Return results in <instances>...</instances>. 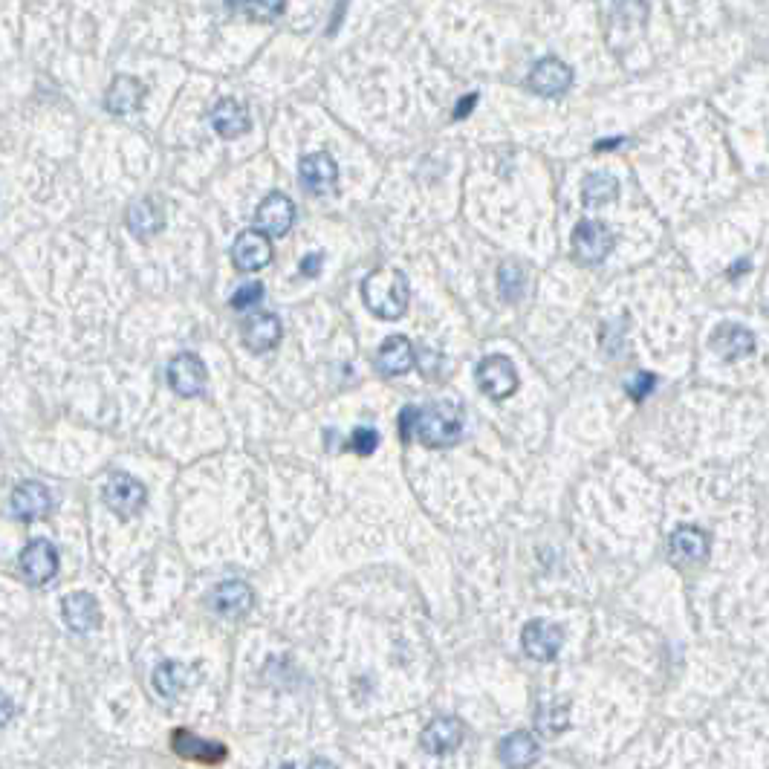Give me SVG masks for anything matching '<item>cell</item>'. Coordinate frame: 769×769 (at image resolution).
Segmentation results:
<instances>
[{"label":"cell","mask_w":769,"mask_h":769,"mask_svg":"<svg viewBox=\"0 0 769 769\" xmlns=\"http://www.w3.org/2000/svg\"><path fill=\"white\" fill-rule=\"evenodd\" d=\"M399 434L405 443L417 437L425 449H451L463 437V408L451 399H440L423 408L408 405L399 414Z\"/></svg>","instance_id":"cell-1"},{"label":"cell","mask_w":769,"mask_h":769,"mask_svg":"<svg viewBox=\"0 0 769 769\" xmlns=\"http://www.w3.org/2000/svg\"><path fill=\"white\" fill-rule=\"evenodd\" d=\"M362 301L368 313L382 321H397L408 313L411 304V284L408 275L394 266L373 269L371 275L362 281Z\"/></svg>","instance_id":"cell-2"},{"label":"cell","mask_w":769,"mask_h":769,"mask_svg":"<svg viewBox=\"0 0 769 769\" xmlns=\"http://www.w3.org/2000/svg\"><path fill=\"white\" fill-rule=\"evenodd\" d=\"M102 501L110 512H116L119 518H133L142 512V506L148 504V492L139 480L128 472H113L107 478L102 489Z\"/></svg>","instance_id":"cell-3"},{"label":"cell","mask_w":769,"mask_h":769,"mask_svg":"<svg viewBox=\"0 0 769 769\" xmlns=\"http://www.w3.org/2000/svg\"><path fill=\"white\" fill-rule=\"evenodd\" d=\"M616 246V235L599 220H582L573 232V258L584 266L602 264Z\"/></svg>","instance_id":"cell-4"},{"label":"cell","mask_w":769,"mask_h":769,"mask_svg":"<svg viewBox=\"0 0 769 769\" xmlns=\"http://www.w3.org/2000/svg\"><path fill=\"white\" fill-rule=\"evenodd\" d=\"M478 385L486 397L501 402V399L512 397L518 391L521 379H518L512 359H506L501 353H492L478 365Z\"/></svg>","instance_id":"cell-5"},{"label":"cell","mask_w":769,"mask_h":769,"mask_svg":"<svg viewBox=\"0 0 769 769\" xmlns=\"http://www.w3.org/2000/svg\"><path fill=\"white\" fill-rule=\"evenodd\" d=\"M298 180L307 194L313 197H330L339 188V165L330 154H307L304 160L298 162Z\"/></svg>","instance_id":"cell-6"},{"label":"cell","mask_w":769,"mask_h":769,"mask_svg":"<svg viewBox=\"0 0 769 769\" xmlns=\"http://www.w3.org/2000/svg\"><path fill=\"white\" fill-rule=\"evenodd\" d=\"M564 645V631L561 625H553L547 619H532L524 625L521 634V648L524 654L535 660V663H553Z\"/></svg>","instance_id":"cell-7"},{"label":"cell","mask_w":769,"mask_h":769,"mask_svg":"<svg viewBox=\"0 0 769 769\" xmlns=\"http://www.w3.org/2000/svg\"><path fill=\"white\" fill-rule=\"evenodd\" d=\"M570 84H573V70H570L561 58H556V55L538 58V61L532 64L530 76H527V87H530L535 96H544V99L567 93Z\"/></svg>","instance_id":"cell-8"},{"label":"cell","mask_w":769,"mask_h":769,"mask_svg":"<svg viewBox=\"0 0 769 769\" xmlns=\"http://www.w3.org/2000/svg\"><path fill=\"white\" fill-rule=\"evenodd\" d=\"M58 573V550L47 538H32L21 553V576L32 587L53 582Z\"/></svg>","instance_id":"cell-9"},{"label":"cell","mask_w":769,"mask_h":769,"mask_svg":"<svg viewBox=\"0 0 769 769\" xmlns=\"http://www.w3.org/2000/svg\"><path fill=\"white\" fill-rule=\"evenodd\" d=\"M206 365L197 353H177L168 362V385L177 397H200L206 391Z\"/></svg>","instance_id":"cell-10"},{"label":"cell","mask_w":769,"mask_h":769,"mask_svg":"<svg viewBox=\"0 0 769 769\" xmlns=\"http://www.w3.org/2000/svg\"><path fill=\"white\" fill-rule=\"evenodd\" d=\"M295 223V206L284 191H269L258 212H255V229H261L269 238H284Z\"/></svg>","instance_id":"cell-11"},{"label":"cell","mask_w":769,"mask_h":769,"mask_svg":"<svg viewBox=\"0 0 769 769\" xmlns=\"http://www.w3.org/2000/svg\"><path fill=\"white\" fill-rule=\"evenodd\" d=\"M232 264L238 272H258L272 264V240L261 229H246L232 243Z\"/></svg>","instance_id":"cell-12"},{"label":"cell","mask_w":769,"mask_h":769,"mask_svg":"<svg viewBox=\"0 0 769 769\" xmlns=\"http://www.w3.org/2000/svg\"><path fill=\"white\" fill-rule=\"evenodd\" d=\"M9 509L15 518L21 521H38V518H47L50 509H53V495L44 483L38 480H24L15 486L12 492V501H9Z\"/></svg>","instance_id":"cell-13"},{"label":"cell","mask_w":769,"mask_h":769,"mask_svg":"<svg viewBox=\"0 0 769 769\" xmlns=\"http://www.w3.org/2000/svg\"><path fill=\"white\" fill-rule=\"evenodd\" d=\"M255 605V596L249 590V584L240 582V579H229V582H220L209 593V608L220 616H229V619H240L246 616Z\"/></svg>","instance_id":"cell-14"},{"label":"cell","mask_w":769,"mask_h":769,"mask_svg":"<svg viewBox=\"0 0 769 769\" xmlns=\"http://www.w3.org/2000/svg\"><path fill=\"white\" fill-rule=\"evenodd\" d=\"M463 738H466V729L457 717H434L420 735V746L428 755H449L454 749H460Z\"/></svg>","instance_id":"cell-15"},{"label":"cell","mask_w":769,"mask_h":769,"mask_svg":"<svg viewBox=\"0 0 769 769\" xmlns=\"http://www.w3.org/2000/svg\"><path fill=\"white\" fill-rule=\"evenodd\" d=\"M171 746L180 758H188V761H197V764H223L229 758V749L223 743L206 741V738H197L194 732L188 729H174L171 735Z\"/></svg>","instance_id":"cell-16"},{"label":"cell","mask_w":769,"mask_h":769,"mask_svg":"<svg viewBox=\"0 0 769 769\" xmlns=\"http://www.w3.org/2000/svg\"><path fill=\"white\" fill-rule=\"evenodd\" d=\"M145 96H148V90H145L142 81L133 79V76H116V79L110 81V87H107L105 93L107 113H113V116L139 113L142 105H145Z\"/></svg>","instance_id":"cell-17"},{"label":"cell","mask_w":769,"mask_h":769,"mask_svg":"<svg viewBox=\"0 0 769 769\" xmlns=\"http://www.w3.org/2000/svg\"><path fill=\"white\" fill-rule=\"evenodd\" d=\"M668 553L680 564H700L712 553V538L700 527H677L668 538Z\"/></svg>","instance_id":"cell-18"},{"label":"cell","mask_w":769,"mask_h":769,"mask_svg":"<svg viewBox=\"0 0 769 769\" xmlns=\"http://www.w3.org/2000/svg\"><path fill=\"white\" fill-rule=\"evenodd\" d=\"M61 613H64L67 628L76 631V634H90V631H96L102 625V610H99L96 596H90V593H70V596H64Z\"/></svg>","instance_id":"cell-19"},{"label":"cell","mask_w":769,"mask_h":769,"mask_svg":"<svg viewBox=\"0 0 769 769\" xmlns=\"http://www.w3.org/2000/svg\"><path fill=\"white\" fill-rule=\"evenodd\" d=\"M240 336L252 353H266L281 342V319L275 313H252L240 324Z\"/></svg>","instance_id":"cell-20"},{"label":"cell","mask_w":769,"mask_h":769,"mask_svg":"<svg viewBox=\"0 0 769 769\" xmlns=\"http://www.w3.org/2000/svg\"><path fill=\"white\" fill-rule=\"evenodd\" d=\"M712 347L720 359L726 362H738V359H746L755 353V336L752 330H746L743 324H720L715 333H712Z\"/></svg>","instance_id":"cell-21"},{"label":"cell","mask_w":769,"mask_h":769,"mask_svg":"<svg viewBox=\"0 0 769 769\" xmlns=\"http://www.w3.org/2000/svg\"><path fill=\"white\" fill-rule=\"evenodd\" d=\"M417 353L405 336H388L376 350V371L382 376H405L414 368Z\"/></svg>","instance_id":"cell-22"},{"label":"cell","mask_w":769,"mask_h":769,"mask_svg":"<svg viewBox=\"0 0 769 769\" xmlns=\"http://www.w3.org/2000/svg\"><path fill=\"white\" fill-rule=\"evenodd\" d=\"M125 220H128V229H131L133 238L148 240L162 232V226H165V209H162V203L157 197H142V200H136L131 209H128Z\"/></svg>","instance_id":"cell-23"},{"label":"cell","mask_w":769,"mask_h":769,"mask_svg":"<svg viewBox=\"0 0 769 769\" xmlns=\"http://www.w3.org/2000/svg\"><path fill=\"white\" fill-rule=\"evenodd\" d=\"M498 758L506 769H530L541 758V746L530 732H512L498 743Z\"/></svg>","instance_id":"cell-24"},{"label":"cell","mask_w":769,"mask_h":769,"mask_svg":"<svg viewBox=\"0 0 769 769\" xmlns=\"http://www.w3.org/2000/svg\"><path fill=\"white\" fill-rule=\"evenodd\" d=\"M212 128L223 139H238L243 133L252 131L249 110L240 105L238 99H220L212 110Z\"/></svg>","instance_id":"cell-25"},{"label":"cell","mask_w":769,"mask_h":769,"mask_svg":"<svg viewBox=\"0 0 769 769\" xmlns=\"http://www.w3.org/2000/svg\"><path fill=\"white\" fill-rule=\"evenodd\" d=\"M619 200V183L610 174H587L582 183V203L587 209H602Z\"/></svg>","instance_id":"cell-26"},{"label":"cell","mask_w":769,"mask_h":769,"mask_svg":"<svg viewBox=\"0 0 769 769\" xmlns=\"http://www.w3.org/2000/svg\"><path fill=\"white\" fill-rule=\"evenodd\" d=\"M527 284H530V275H527V266L521 261L509 258L498 266V292H501L504 301H509V304L521 301L524 292H527Z\"/></svg>","instance_id":"cell-27"},{"label":"cell","mask_w":769,"mask_h":769,"mask_svg":"<svg viewBox=\"0 0 769 769\" xmlns=\"http://www.w3.org/2000/svg\"><path fill=\"white\" fill-rule=\"evenodd\" d=\"M188 686V665L174 663V660H165V663L157 665L154 671V689L160 691L162 697H177L180 691Z\"/></svg>","instance_id":"cell-28"},{"label":"cell","mask_w":769,"mask_h":769,"mask_svg":"<svg viewBox=\"0 0 769 769\" xmlns=\"http://www.w3.org/2000/svg\"><path fill=\"white\" fill-rule=\"evenodd\" d=\"M535 726H538V732H544L547 738L561 735V732L570 726V706H567V703H558V700L541 703L538 712H535Z\"/></svg>","instance_id":"cell-29"},{"label":"cell","mask_w":769,"mask_h":769,"mask_svg":"<svg viewBox=\"0 0 769 769\" xmlns=\"http://www.w3.org/2000/svg\"><path fill=\"white\" fill-rule=\"evenodd\" d=\"M226 6H238L240 12L258 24H272L275 18L284 15L287 0H226Z\"/></svg>","instance_id":"cell-30"},{"label":"cell","mask_w":769,"mask_h":769,"mask_svg":"<svg viewBox=\"0 0 769 769\" xmlns=\"http://www.w3.org/2000/svg\"><path fill=\"white\" fill-rule=\"evenodd\" d=\"M347 446H350V451H356V454H362V457H368V454H373L376 451V446H379V431L376 428H356L353 434H350V440H347Z\"/></svg>","instance_id":"cell-31"},{"label":"cell","mask_w":769,"mask_h":769,"mask_svg":"<svg viewBox=\"0 0 769 769\" xmlns=\"http://www.w3.org/2000/svg\"><path fill=\"white\" fill-rule=\"evenodd\" d=\"M261 298H264V284H261V281H249V284H243V287L235 290V295H232V307H235V310H249V307H255Z\"/></svg>","instance_id":"cell-32"},{"label":"cell","mask_w":769,"mask_h":769,"mask_svg":"<svg viewBox=\"0 0 769 769\" xmlns=\"http://www.w3.org/2000/svg\"><path fill=\"white\" fill-rule=\"evenodd\" d=\"M654 385H657V376H654V373L642 371L637 373L628 385H625V391H628V397L634 399V402H642V399L654 391Z\"/></svg>","instance_id":"cell-33"},{"label":"cell","mask_w":769,"mask_h":769,"mask_svg":"<svg viewBox=\"0 0 769 769\" xmlns=\"http://www.w3.org/2000/svg\"><path fill=\"white\" fill-rule=\"evenodd\" d=\"M321 266H324V255H321V252H310V255L301 261V275L316 278V275L321 272Z\"/></svg>","instance_id":"cell-34"},{"label":"cell","mask_w":769,"mask_h":769,"mask_svg":"<svg viewBox=\"0 0 769 769\" xmlns=\"http://www.w3.org/2000/svg\"><path fill=\"white\" fill-rule=\"evenodd\" d=\"M475 105H478V93H469V96H463V99L457 102V107H454V122L466 119V116L475 110Z\"/></svg>","instance_id":"cell-35"},{"label":"cell","mask_w":769,"mask_h":769,"mask_svg":"<svg viewBox=\"0 0 769 769\" xmlns=\"http://www.w3.org/2000/svg\"><path fill=\"white\" fill-rule=\"evenodd\" d=\"M616 145H622V136H616V139H608V142H596L593 148H596V151H610V148H616Z\"/></svg>","instance_id":"cell-36"},{"label":"cell","mask_w":769,"mask_h":769,"mask_svg":"<svg viewBox=\"0 0 769 769\" xmlns=\"http://www.w3.org/2000/svg\"><path fill=\"white\" fill-rule=\"evenodd\" d=\"M307 769H339V767H336V764H330V761H324V758H316V761H313Z\"/></svg>","instance_id":"cell-37"},{"label":"cell","mask_w":769,"mask_h":769,"mask_svg":"<svg viewBox=\"0 0 769 769\" xmlns=\"http://www.w3.org/2000/svg\"><path fill=\"white\" fill-rule=\"evenodd\" d=\"M281 769H292V764H284V767H281Z\"/></svg>","instance_id":"cell-38"}]
</instances>
